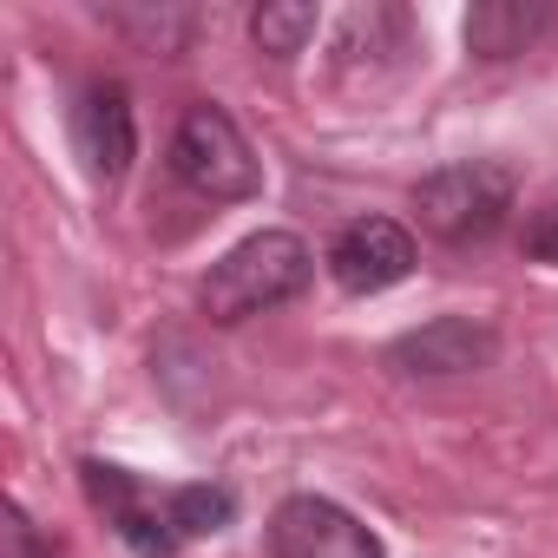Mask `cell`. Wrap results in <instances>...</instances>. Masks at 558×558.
I'll use <instances>...</instances> for the list:
<instances>
[{
	"label": "cell",
	"mask_w": 558,
	"mask_h": 558,
	"mask_svg": "<svg viewBox=\"0 0 558 558\" xmlns=\"http://www.w3.org/2000/svg\"><path fill=\"white\" fill-rule=\"evenodd\" d=\"M316 276V250L296 236V230H256L243 243H230L197 283V310L217 323V329H236L276 303H296Z\"/></svg>",
	"instance_id": "1"
},
{
	"label": "cell",
	"mask_w": 558,
	"mask_h": 558,
	"mask_svg": "<svg viewBox=\"0 0 558 558\" xmlns=\"http://www.w3.org/2000/svg\"><path fill=\"white\" fill-rule=\"evenodd\" d=\"M512 204H519V178L499 158H453V165H440V171H427L414 184L421 230L440 236V243H453V250L499 236L506 217H512Z\"/></svg>",
	"instance_id": "2"
},
{
	"label": "cell",
	"mask_w": 558,
	"mask_h": 558,
	"mask_svg": "<svg viewBox=\"0 0 558 558\" xmlns=\"http://www.w3.org/2000/svg\"><path fill=\"white\" fill-rule=\"evenodd\" d=\"M171 178L210 204H250L263 197V165L250 151V138L236 132V119L217 99L184 106L178 132H171Z\"/></svg>",
	"instance_id": "3"
},
{
	"label": "cell",
	"mask_w": 558,
	"mask_h": 558,
	"mask_svg": "<svg viewBox=\"0 0 558 558\" xmlns=\"http://www.w3.org/2000/svg\"><path fill=\"white\" fill-rule=\"evenodd\" d=\"M80 486L138 558H178L184 551V532H178V512H171L178 486H151V480H138L132 466H112V460H80Z\"/></svg>",
	"instance_id": "4"
},
{
	"label": "cell",
	"mask_w": 558,
	"mask_h": 558,
	"mask_svg": "<svg viewBox=\"0 0 558 558\" xmlns=\"http://www.w3.org/2000/svg\"><path fill=\"white\" fill-rule=\"evenodd\" d=\"M269 558H388V551L342 499L290 493L269 512Z\"/></svg>",
	"instance_id": "5"
},
{
	"label": "cell",
	"mask_w": 558,
	"mask_h": 558,
	"mask_svg": "<svg viewBox=\"0 0 558 558\" xmlns=\"http://www.w3.org/2000/svg\"><path fill=\"white\" fill-rule=\"evenodd\" d=\"M493 355H499V336L486 323H473V316H434V323H421V329H408V336H395L381 349V362L395 375H408V381L480 375V368H493Z\"/></svg>",
	"instance_id": "6"
},
{
	"label": "cell",
	"mask_w": 558,
	"mask_h": 558,
	"mask_svg": "<svg viewBox=\"0 0 558 558\" xmlns=\"http://www.w3.org/2000/svg\"><path fill=\"white\" fill-rule=\"evenodd\" d=\"M329 276L342 296H381L414 276V236L395 217H355L329 243Z\"/></svg>",
	"instance_id": "7"
},
{
	"label": "cell",
	"mask_w": 558,
	"mask_h": 558,
	"mask_svg": "<svg viewBox=\"0 0 558 558\" xmlns=\"http://www.w3.org/2000/svg\"><path fill=\"white\" fill-rule=\"evenodd\" d=\"M73 151L86 165L93 184H119L138 158V119H132V93L119 80H93L73 106Z\"/></svg>",
	"instance_id": "8"
},
{
	"label": "cell",
	"mask_w": 558,
	"mask_h": 558,
	"mask_svg": "<svg viewBox=\"0 0 558 558\" xmlns=\"http://www.w3.org/2000/svg\"><path fill=\"white\" fill-rule=\"evenodd\" d=\"M460 34L473 60H519L558 34V8H545V0H480V8H466Z\"/></svg>",
	"instance_id": "9"
},
{
	"label": "cell",
	"mask_w": 558,
	"mask_h": 558,
	"mask_svg": "<svg viewBox=\"0 0 558 558\" xmlns=\"http://www.w3.org/2000/svg\"><path fill=\"white\" fill-rule=\"evenodd\" d=\"M138 53H184L197 34L191 8H151V0H119V8H99Z\"/></svg>",
	"instance_id": "10"
},
{
	"label": "cell",
	"mask_w": 558,
	"mask_h": 558,
	"mask_svg": "<svg viewBox=\"0 0 558 558\" xmlns=\"http://www.w3.org/2000/svg\"><path fill=\"white\" fill-rule=\"evenodd\" d=\"M316 27H323V14L310 8V0H263V8L250 14V40H256L269 60H296V53H310Z\"/></svg>",
	"instance_id": "11"
},
{
	"label": "cell",
	"mask_w": 558,
	"mask_h": 558,
	"mask_svg": "<svg viewBox=\"0 0 558 558\" xmlns=\"http://www.w3.org/2000/svg\"><path fill=\"white\" fill-rule=\"evenodd\" d=\"M171 512H178L184 545H191V538H217V532L236 519V493H230V486L197 480V486H178V493H171Z\"/></svg>",
	"instance_id": "12"
},
{
	"label": "cell",
	"mask_w": 558,
	"mask_h": 558,
	"mask_svg": "<svg viewBox=\"0 0 558 558\" xmlns=\"http://www.w3.org/2000/svg\"><path fill=\"white\" fill-rule=\"evenodd\" d=\"M519 243H525L532 263H558V191L525 217V236H519Z\"/></svg>",
	"instance_id": "13"
},
{
	"label": "cell",
	"mask_w": 558,
	"mask_h": 558,
	"mask_svg": "<svg viewBox=\"0 0 558 558\" xmlns=\"http://www.w3.org/2000/svg\"><path fill=\"white\" fill-rule=\"evenodd\" d=\"M8 512H14V558H60V551L40 538V525L27 519V506H8Z\"/></svg>",
	"instance_id": "14"
}]
</instances>
